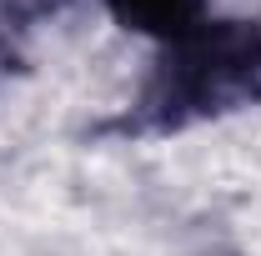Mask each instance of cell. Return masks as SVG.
<instances>
[{
	"instance_id": "obj_1",
	"label": "cell",
	"mask_w": 261,
	"mask_h": 256,
	"mask_svg": "<svg viewBox=\"0 0 261 256\" xmlns=\"http://www.w3.org/2000/svg\"><path fill=\"white\" fill-rule=\"evenodd\" d=\"M246 100H261V25L206 20L176 45H166L151 106H161L171 121L231 111Z\"/></svg>"
},
{
	"instance_id": "obj_2",
	"label": "cell",
	"mask_w": 261,
	"mask_h": 256,
	"mask_svg": "<svg viewBox=\"0 0 261 256\" xmlns=\"http://www.w3.org/2000/svg\"><path fill=\"white\" fill-rule=\"evenodd\" d=\"M106 10L136 35H151L161 45H176L181 35L206 25V0H106Z\"/></svg>"
}]
</instances>
